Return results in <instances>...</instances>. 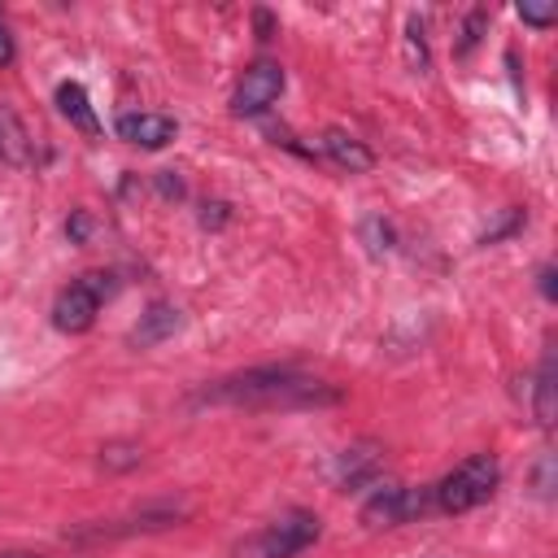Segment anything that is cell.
Wrapping results in <instances>:
<instances>
[{"label": "cell", "mask_w": 558, "mask_h": 558, "mask_svg": "<svg viewBox=\"0 0 558 558\" xmlns=\"http://www.w3.org/2000/svg\"><path fill=\"white\" fill-rule=\"evenodd\" d=\"M340 392L296 366H253L227 379H214L192 392V405H244V410H301V405H336Z\"/></svg>", "instance_id": "obj_1"}, {"label": "cell", "mask_w": 558, "mask_h": 558, "mask_svg": "<svg viewBox=\"0 0 558 558\" xmlns=\"http://www.w3.org/2000/svg\"><path fill=\"white\" fill-rule=\"evenodd\" d=\"M497 480H501V466L493 453H471L462 458L449 475H440L432 484V510H445V514H466L475 506H484L493 493H497Z\"/></svg>", "instance_id": "obj_2"}, {"label": "cell", "mask_w": 558, "mask_h": 558, "mask_svg": "<svg viewBox=\"0 0 558 558\" xmlns=\"http://www.w3.org/2000/svg\"><path fill=\"white\" fill-rule=\"evenodd\" d=\"M323 536L318 514L310 510H288L279 519H270L266 527L248 532L244 541H235V558H296L301 549H310Z\"/></svg>", "instance_id": "obj_3"}, {"label": "cell", "mask_w": 558, "mask_h": 558, "mask_svg": "<svg viewBox=\"0 0 558 558\" xmlns=\"http://www.w3.org/2000/svg\"><path fill=\"white\" fill-rule=\"evenodd\" d=\"M109 296H113V275L109 270H87V275L70 279L52 301V327L65 331V336H83L96 323V314Z\"/></svg>", "instance_id": "obj_4"}, {"label": "cell", "mask_w": 558, "mask_h": 558, "mask_svg": "<svg viewBox=\"0 0 558 558\" xmlns=\"http://www.w3.org/2000/svg\"><path fill=\"white\" fill-rule=\"evenodd\" d=\"M432 510V488H410V484H379L362 501V523L366 527H397Z\"/></svg>", "instance_id": "obj_5"}, {"label": "cell", "mask_w": 558, "mask_h": 558, "mask_svg": "<svg viewBox=\"0 0 558 558\" xmlns=\"http://www.w3.org/2000/svg\"><path fill=\"white\" fill-rule=\"evenodd\" d=\"M279 92H283V65H279V61H270V57H262V61H253V65L244 70V78L235 83L231 109H235L240 118L266 113V109L279 100Z\"/></svg>", "instance_id": "obj_6"}, {"label": "cell", "mask_w": 558, "mask_h": 558, "mask_svg": "<svg viewBox=\"0 0 558 558\" xmlns=\"http://www.w3.org/2000/svg\"><path fill=\"white\" fill-rule=\"evenodd\" d=\"M113 131H118V140H126V144H135V148L157 153V148H166V144L179 135V122L166 118V113H118Z\"/></svg>", "instance_id": "obj_7"}, {"label": "cell", "mask_w": 558, "mask_h": 558, "mask_svg": "<svg viewBox=\"0 0 558 558\" xmlns=\"http://www.w3.org/2000/svg\"><path fill=\"white\" fill-rule=\"evenodd\" d=\"M318 148H323V157H327L331 166H340V170H349V174H366V170L375 166V153H371L357 135H349L344 126H327V131L318 135Z\"/></svg>", "instance_id": "obj_8"}, {"label": "cell", "mask_w": 558, "mask_h": 558, "mask_svg": "<svg viewBox=\"0 0 558 558\" xmlns=\"http://www.w3.org/2000/svg\"><path fill=\"white\" fill-rule=\"evenodd\" d=\"M183 327V314H179V305H170V301H153L144 314H140V323L131 327V349H153V344H161L166 336H174Z\"/></svg>", "instance_id": "obj_9"}, {"label": "cell", "mask_w": 558, "mask_h": 558, "mask_svg": "<svg viewBox=\"0 0 558 558\" xmlns=\"http://www.w3.org/2000/svg\"><path fill=\"white\" fill-rule=\"evenodd\" d=\"M0 161H9L13 170L35 166V140H31V131L13 105H0Z\"/></svg>", "instance_id": "obj_10"}, {"label": "cell", "mask_w": 558, "mask_h": 558, "mask_svg": "<svg viewBox=\"0 0 558 558\" xmlns=\"http://www.w3.org/2000/svg\"><path fill=\"white\" fill-rule=\"evenodd\" d=\"M379 471V445L375 440H362V445H349L340 458H336V480L357 488V484H371Z\"/></svg>", "instance_id": "obj_11"}, {"label": "cell", "mask_w": 558, "mask_h": 558, "mask_svg": "<svg viewBox=\"0 0 558 558\" xmlns=\"http://www.w3.org/2000/svg\"><path fill=\"white\" fill-rule=\"evenodd\" d=\"M57 109H61V118H65L74 131L100 135V118H96V109H92L83 83H61V87H57Z\"/></svg>", "instance_id": "obj_12"}, {"label": "cell", "mask_w": 558, "mask_h": 558, "mask_svg": "<svg viewBox=\"0 0 558 558\" xmlns=\"http://www.w3.org/2000/svg\"><path fill=\"white\" fill-rule=\"evenodd\" d=\"M532 414L541 427H554L558 414V366H554V349H545L541 371H536V392H532Z\"/></svg>", "instance_id": "obj_13"}, {"label": "cell", "mask_w": 558, "mask_h": 558, "mask_svg": "<svg viewBox=\"0 0 558 558\" xmlns=\"http://www.w3.org/2000/svg\"><path fill=\"white\" fill-rule=\"evenodd\" d=\"M140 458H144V449L135 440H109V445H100V466L105 471H131V466H140Z\"/></svg>", "instance_id": "obj_14"}, {"label": "cell", "mask_w": 558, "mask_h": 558, "mask_svg": "<svg viewBox=\"0 0 558 558\" xmlns=\"http://www.w3.org/2000/svg\"><path fill=\"white\" fill-rule=\"evenodd\" d=\"M362 240H366V248L379 257V253L392 248V227H388L379 214H371V218H362Z\"/></svg>", "instance_id": "obj_15"}, {"label": "cell", "mask_w": 558, "mask_h": 558, "mask_svg": "<svg viewBox=\"0 0 558 558\" xmlns=\"http://www.w3.org/2000/svg\"><path fill=\"white\" fill-rule=\"evenodd\" d=\"M405 48H410V65L427 70V44H423V17L418 13H410V22H405Z\"/></svg>", "instance_id": "obj_16"}, {"label": "cell", "mask_w": 558, "mask_h": 558, "mask_svg": "<svg viewBox=\"0 0 558 558\" xmlns=\"http://www.w3.org/2000/svg\"><path fill=\"white\" fill-rule=\"evenodd\" d=\"M519 17H523L527 26H554V22H558V9H554L549 0H523V4H519Z\"/></svg>", "instance_id": "obj_17"}, {"label": "cell", "mask_w": 558, "mask_h": 558, "mask_svg": "<svg viewBox=\"0 0 558 558\" xmlns=\"http://www.w3.org/2000/svg\"><path fill=\"white\" fill-rule=\"evenodd\" d=\"M532 488H536V497H554V453H545V458L536 462V471H532Z\"/></svg>", "instance_id": "obj_18"}, {"label": "cell", "mask_w": 558, "mask_h": 558, "mask_svg": "<svg viewBox=\"0 0 558 558\" xmlns=\"http://www.w3.org/2000/svg\"><path fill=\"white\" fill-rule=\"evenodd\" d=\"M519 222H523V209H506V214H501V222H497V227H488V231L480 235V244H497V240H501L506 231H514Z\"/></svg>", "instance_id": "obj_19"}, {"label": "cell", "mask_w": 558, "mask_h": 558, "mask_svg": "<svg viewBox=\"0 0 558 558\" xmlns=\"http://www.w3.org/2000/svg\"><path fill=\"white\" fill-rule=\"evenodd\" d=\"M87 231H92V218H87V209H78V214L65 222V235H70L74 244H87Z\"/></svg>", "instance_id": "obj_20"}, {"label": "cell", "mask_w": 558, "mask_h": 558, "mask_svg": "<svg viewBox=\"0 0 558 558\" xmlns=\"http://www.w3.org/2000/svg\"><path fill=\"white\" fill-rule=\"evenodd\" d=\"M484 22H488V13H484V9H475V13L466 17V35H462V48H458V52H471V44L480 39V26H484Z\"/></svg>", "instance_id": "obj_21"}, {"label": "cell", "mask_w": 558, "mask_h": 558, "mask_svg": "<svg viewBox=\"0 0 558 558\" xmlns=\"http://www.w3.org/2000/svg\"><path fill=\"white\" fill-rule=\"evenodd\" d=\"M17 57V44H13V31L0 22V65H9Z\"/></svg>", "instance_id": "obj_22"}, {"label": "cell", "mask_w": 558, "mask_h": 558, "mask_svg": "<svg viewBox=\"0 0 558 558\" xmlns=\"http://www.w3.org/2000/svg\"><path fill=\"white\" fill-rule=\"evenodd\" d=\"M536 279H541V296H545V301H554V296H558V283H554V266H541V275H536Z\"/></svg>", "instance_id": "obj_23"}, {"label": "cell", "mask_w": 558, "mask_h": 558, "mask_svg": "<svg viewBox=\"0 0 558 558\" xmlns=\"http://www.w3.org/2000/svg\"><path fill=\"white\" fill-rule=\"evenodd\" d=\"M253 22H257V39H270V35H275V17H270L266 9H257Z\"/></svg>", "instance_id": "obj_24"}, {"label": "cell", "mask_w": 558, "mask_h": 558, "mask_svg": "<svg viewBox=\"0 0 558 558\" xmlns=\"http://www.w3.org/2000/svg\"><path fill=\"white\" fill-rule=\"evenodd\" d=\"M157 187H161L166 196H183V183H179L170 170H161V174H157Z\"/></svg>", "instance_id": "obj_25"}, {"label": "cell", "mask_w": 558, "mask_h": 558, "mask_svg": "<svg viewBox=\"0 0 558 558\" xmlns=\"http://www.w3.org/2000/svg\"><path fill=\"white\" fill-rule=\"evenodd\" d=\"M0 558H44V554H31V549H0Z\"/></svg>", "instance_id": "obj_26"}]
</instances>
